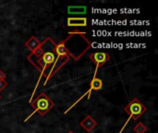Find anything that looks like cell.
<instances>
[{"label": "cell", "instance_id": "obj_1", "mask_svg": "<svg viewBox=\"0 0 158 133\" xmlns=\"http://www.w3.org/2000/svg\"><path fill=\"white\" fill-rule=\"evenodd\" d=\"M56 45V44L55 43V41L52 38L46 37L43 42H41L40 46L36 50H34L33 52H31V54H29L27 56V59L29 60V62L36 69H38L40 71V76L38 78L37 84L35 85V88L31 94L30 103L32 101V97L35 95L36 90L38 89V86L40 84V81L42 80L43 76L46 75L48 69H51V67L53 66V64L55 62Z\"/></svg>", "mask_w": 158, "mask_h": 133}, {"label": "cell", "instance_id": "obj_2", "mask_svg": "<svg viewBox=\"0 0 158 133\" xmlns=\"http://www.w3.org/2000/svg\"><path fill=\"white\" fill-rule=\"evenodd\" d=\"M72 35H74L72 32H69V36L62 42H60L59 44H56V48H55V53H56V59H55V62L53 64V66L51 67V69H49V72L47 73L46 75V79H45V81L44 83V85L45 86L48 82V81L53 77L55 76L67 63L68 61L70 59V57H73L76 61L79 60V57H76L72 55V53L67 48L66 46V43L68 42V40H69Z\"/></svg>", "mask_w": 158, "mask_h": 133}, {"label": "cell", "instance_id": "obj_3", "mask_svg": "<svg viewBox=\"0 0 158 133\" xmlns=\"http://www.w3.org/2000/svg\"><path fill=\"white\" fill-rule=\"evenodd\" d=\"M30 104H31V106L34 109V111L30 116H28L27 118L24 119L25 122L28 121L36 113H38L41 117H44L48 112L51 111V109H53L56 106L55 102L49 96H47L44 93L39 94L38 96Z\"/></svg>", "mask_w": 158, "mask_h": 133}, {"label": "cell", "instance_id": "obj_4", "mask_svg": "<svg viewBox=\"0 0 158 133\" xmlns=\"http://www.w3.org/2000/svg\"><path fill=\"white\" fill-rule=\"evenodd\" d=\"M124 111L126 114L129 115V119L125 122L124 126L122 127V129L119 131L118 133H122L124 131L125 128L127 127L128 123L130 122V120L132 118L134 121L138 120L143 115H144L147 112V108L146 106L140 101L139 98L134 97L131 101L129 102V104H127V106L124 107Z\"/></svg>", "mask_w": 158, "mask_h": 133}, {"label": "cell", "instance_id": "obj_5", "mask_svg": "<svg viewBox=\"0 0 158 133\" xmlns=\"http://www.w3.org/2000/svg\"><path fill=\"white\" fill-rule=\"evenodd\" d=\"M102 88H103V81L100 79V78H97L96 77V75H94V77H93V79H92V81H91V82H90V89L82 95V96H81L76 102H74V104L71 106H69L66 111H65V113L64 114H67V113H69L77 104H79L80 102H81V100L84 97V96H86V95H89L88 96V99H90V96H91V94H92V92H96V91H100V90H102Z\"/></svg>", "mask_w": 158, "mask_h": 133}, {"label": "cell", "instance_id": "obj_6", "mask_svg": "<svg viewBox=\"0 0 158 133\" xmlns=\"http://www.w3.org/2000/svg\"><path fill=\"white\" fill-rule=\"evenodd\" d=\"M90 58L96 65L94 71L97 72L98 69L102 68L110 59V55L106 52H94L90 55Z\"/></svg>", "mask_w": 158, "mask_h": 133}, {"label": "cell", "instance_id": "obj_7", "mask_svg": "<svg viewBox=\"0 0 158 133\" xmlns=\"http://www.w3.org/2000/svg\"><path fill=\"white\" fill-rule=\"evenodd\" d=\"M80 126L87 132H92L97 127V121L90 115H87L81 122Z\"/></svg>", "mask_w": 158, "mask_h": 133}, {"label": "cell", "instance_id": "obj_8", "mask_svg": "<svg viewBox=\"0 0 158 133\" xmlns=\"http://www.w3.org/2000/svg\"><path fill=\"white\" fill-rule=\"evenodd\" d=\"M68 26L69 27H86L87 26V18L85 17H69L67 19Z\"/></svg>", "mask_w": 158, "mask_h": 133}, {"label": "cell", "instance_id": "obj_9", "mask_svg": "<svg viewBox=\"0 0 158 133\" xmlns=\"http://www.w3.org/2000/svg\"><path fill=\"white\" fill-rule=\"evenodd\" d=\"M25 46L29 49V50H31V52H33L34 50H36L39 46H40V44H41V42L35 37V36H31L26 42H25Z\"/></svg>", "mask_w": 158, "mask_h": 133}, {"label": "cell", "instance_id": "obj_10", "mask_svg": "<svg viewBox=\"0 0 158 133\" xmlns=\"http://www.w3.org/2000/svg\"><path fill=\"white\" fill-rule=\"evenodd\" d=\"M87 7L85 6H69L68 13L69 14H85Z\"/></svg>", "mask_w": 158, "mask_h": 133}, {"label": "cell", "instance_id": "obj_11", "mask_svg": "<svg viewBox=\"0 0 158 133\" xmlns=\"http://www.w3.org/2000/svg\"><path fill=\"white\" fill-rule=\"evenodd\" d=\"M133 131L135 133H146L148 128L143 122H138L135 126H133Z\"/></svg>", "mask_w": 158, "mask_h": 133}, {"label": "cell", "instance_id": "obj_12", "mask_svg": "<svg viewBox=\"0 0 158 133\" xmlns=\"http://www.w3.org/2000/svg\"><path fill=\"white\" fill-rule=\"evenodd\" d=\"M7 85L8 84H7L6 81H0V92H2L4 89H6Z\"/></svg>", "mask_w": 158, "mask_h": 133}, {"label": "cell", "instance_id": "obj_13", "mask_svg": "<svg viewBox=\"0 0 158 133\" xmlns=\"http://www.w3.org/2000/svg\"><path fill=\"white\" fill-rule=\"evenodd\" d=\"M6 73L0 69V81H6Z\"/></svg>", "mask_w": 158, "mask_h": 133}, {"label": "cell", "instance_id": "obj_14", "mask_svg": "<svg viewBox=\"0 0 158 133\" xmlns=\"http://www.w3.org/2000/svg\"><path fill=\"white\" fill-rule=\"evenodd\" d=\"M67 133H75L74 131H68Z\"/></svg>", "mask_w": 158, "mask_h": 133}]
</instances>
